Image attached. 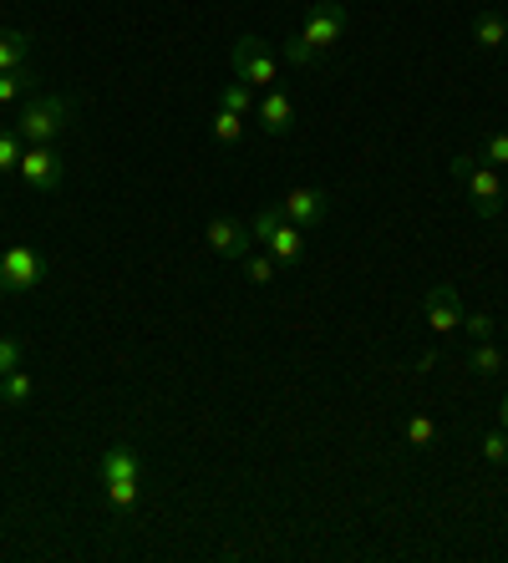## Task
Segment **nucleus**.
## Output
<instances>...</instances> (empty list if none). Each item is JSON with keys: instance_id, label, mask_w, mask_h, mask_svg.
<instances>
[{"instance_id": "1", "label": "nucleus", "mask_w": 508, "mask_h": 563, "mask_svg": "<svg viewBox=\"0 0 508 563\" xmlns=\"http://www.w3.org/2000/svg\"><path fill=\"white\" fill-rule=\"evenodd\" d=\"M346 31V5L341 0H316L306 11V26L285 41V62L290 66H316L325 46H335Z\"/></svg>"}, {"instance_id": "2", "label": "nucleus", "mask_w": 508, "mask_h": 563, "mask_svg": "<svg viewBox=\"0 0 508 563\" xmlns=\"http://www.w3.org/2000/svg\"><path fill=\"white\" fill-rule=\"evenodd\" d=\"M448 173H453V184H463V194H468L478 219H488V223L504 219L508 188H504V178H498V168H488L478 153H457L453 163H448Z\"/></svg>"}, {"instance_id": "3", "label": "nucleus", "mask_w": 508, "mask_h": 563, "mask_svg": "<svg viewBox=\"0 0 508 563\" xmlns=\"http://www.w3.org/2000/svg\"><path fill=\"white\" fill-rule=\"evenodd\" d=\"M71 122H77V97L67 92H31L15 112V132L26 143H56Z\"/></svg>"}, {"instance_id": "4", "label": "nucleus", "mask_w": 508, "mask_h": 563, "mask_svg": "<svg viewBox=\"0 0 508 563\" xmlns=\"http://www.w3.org/2000/svg\"><path fill=\"white\" fill-rule=\"evenodd\" d=\"M250 234H254V244H265V254L280 264V269H295V264L306 260V239H300V229H295V223L285 219L280 209L254 213Z\"/></svg>"}, {"instance_id": "5", "label": "nucleus", "mask_w": 508, "mask_h": 563, "mask_svg": "<svg viewBox=\"0 0 508 563\" xmlns=\"http://www.w3.org/2000/svg\"><path fill=\"white\" fill-rule=\"evenodd\" d=\"M229 66H234V77L254 92H269V87H280V62L269 56V46L259 36H240L229 46Z\"/></svg>"}, {"instance_id": "6", "label": "nucleus", "mask_w": 508, "mask_h": 563, "mask_svg": "<svg viewBox=\"0 0 508 563\" xmlns=\"http://www.w3.org/2000/svg\"><path fill=\"white\" fill-rule=\"evenodd\" d=\"M41 279H46V260H41V250H31V244H11V250L0 254V295L21 300V295H31Z\"/></svg>"}, {"instance_id": "7", "label": "nucleus", "mask_w": 508, "mask_h": 563, "mask_svg": "<svg viewBox=\"0 0 508 563\" xmlns=\"http://www.w3.org/2000/svg\"><path fill=\"white\" fill-rule=\"evenodd\" d=\"M21 184L31 188V194H56L62 188V178H67V163H62V153H56L52 143H26V157H21Z\"/></svg>"}, {"instance_id": "8", "label": "nucleus", "mask_w": 508, "mask_h": 563, "mask_svg": "<svg viewBox=\"0 0 508 563\" xmlns=\"http://www.w3.org/2000/svg\"><path fill=\"white\" fill-rule=\"evenodd\" d=\"M280 213L295 229H321V223L331 219V194H325V188H290Z\"/></svg>"}, {"instance_id": "9", "label": "nucleus", "mask_w": 508, "mask_h": 563, "mask_svg": "<svg viewBox=\"0 0 508 563\" xmlns=\"http://www.w3.org/2000/svg\"><path fill=\"white\" fill-rule=\"evenodd\" d=\"M422 314H428L432 335H453V330H463V300H457L453 285H432L428 295H422Z\"/></svg>"}, {"instance_id": "10", "label": "nucleus", "mask_w": 508, "mask_h": 563, "mask_svg": "<svg viewBox=\"0 0 508 563\" xmlns=\"http://www.w3.org/2000/svg\"><path fill=\"white\" fill-rule=\"evenodd\" d=\"M203 239H209V250H214V254H224V260H244V254L254 250L250 223L229 219V213H219V219H209V229H203Z\"/></svg>"}, {"instance_id": "11", "label": "nucleus", "mask_w": 508, "mask_h": 563, "mask_svg": "<svg viewBox=\"0 0 508 563\" xmlns=\"http://www.w3.org/2000/svg\"><path fill=\"white\" fill-rule=\"evenodd\" d=\"M254 122H259L269 137H285V132L295 128V97L285 92V87H269V92H259V102H254Z\"/></svg>"}, {"instance_id": "12", "label": "nucleus", "mask_w": 508, "mask_h": 563, "mask_svg": "<svg viewBox=\"0 0 508 563\" xmlns=\"http://www.w3.org/2000/svg\"><path fill=\"white\" fill-rule=\"evenodd\" d=\"M97 483H118V477H143V457H137V446L128 442H112L102 457H97Z\"/></svg>"}, {"instance_id": "13", "label": "nucleus", "mask_w": 508, "mask_h": 563, "mask_svg": "<svg viewBox=\"0 0 508 563\" xmlns=\"http://www.w3.org/2000/svg\"><path fill=\"white\" fill-rule=\"evenodd\" d=\"M468 31L483 52H508V15L504 11H478Z\"/></svg>"}, {"instance_id": "14", "label": "nucleus", "mask_w": 508, "mask_h": 563, "mask_svg": "<svg viewBox=\"0 0 508 563\" xmlns=\"http://www.w3.org/2000/svg\"><path fill=\"white\" fill-rule=\"evenodd\" d=\"M463 366H468L473 376L494 380V376H504V371H508V355L498 351L494 341H473V345H468V355H463Z\"/></svg>"}, {"instance_id": "15", "label": "nucleus", "mask_w": 508, "mask_h": 563, "mask_svg": "<svg viewBox=\"0 0 508 563\" xmlns=\"http://www.w3.org/2000/svg\"><path fill=\"white\" fill-rule=\"evenodd\" d=\"M31 31L21 26H0V71H15V66H26L31 62Z\"/></svg>"}, {"instance_id": "16", "label": "nucleus", "mask_w": 508, "mask_h": 563, "mask_svg": "<svg viewBox=\"0 0 508 563\" xmlns=\"http://www.w3.org/2000/svg\"><path fill=\"white\" fill-rule=\"evenodd\" d=\"M31 396H36V380H31L21 366L0 376V407H26Z\"/></svg>"}, {"instance_id": "17", "label": "nucleus", "mask_w": 508, "mask_h": 563, "mask_svg": "<svg viewBox=\"0 0 508 563\" xmlns=\"http://www.w3.org/2000/svg\"><path fill=\"white\" fill-rule=\"evenodd\" d=\"M36 71L31 66H15V71H0V107L5 102H21V97H31L36 92Z\"/></svg>"}, {"instance_id": "18", "label": "nucleus", "mask_w": 508, "mask_h": 563, "mask_svg": "<svg viewBox=\"0 0 508 563\" xmlns=\"http://www.w3.org/2000/svg\"><path fill=\"white\" fill-rule=\"evenodd\" d=\"M219 107H229V112H240V118H254V87H244L240 77L224 81V87H219Z\"/></svg>"}, {"instance_id": "19", "label": "nucleus", "mask_w": 508, "mask_h": 563, "mask_svg": "<svg viewBox=\"0 0 508 563\" xmlns=\"http://www.w3.org/2000/svg\"><path fill=\"white\" fill-rule=\"evenodd\" d=\"M108 487V503L118 512H133L137 498H143V477H118V483H102Z\"/></svg>"}, {"instance_id": "20", "label": "nucleus", "mask_w": 508, "mask_h": 563, "mask_svg": "<svg viewBox=\"0 0 508 563\" xmlns=\"http://www.w3.org/2000/svg\"><path fill=\"white\" fill-rule=\"evenodd\" d=\"M240 264H244V279H250V285H275V275H280V264L269 260L265 250H250Z\"/></svg>"}, {"instance_id": "21", "label": "nucleus", "mask_w": 508, "mask_h": 563, "mask_svg": "<svg viewBox=\"0 0 508 563\" xmlns=\"http://www.w3.org/2000/svg\"><path fill=\"white\" fill-rule=\"evenodd\" d=\"M240 137H244V118L240 112H229V107H219L214 112V143L219 147H240Z\"/></svg>"}, {"instance_id": "22", "label": "nucleus", "mask_w": 508, "mask_h": 563, "mask_svg": "<svg viewBox=\"0 0 508 563\" xmlns=\"http://www.w3.org/2000/svg\"><path fill=\"white\" fill-rule=\"evenodd\" d=\"M401 432H407V442L417 446V452H428V446H438V421L432 417H422V411H417V417H407V427H401Z\"/></svg>"}, {"instance_id": "23", "label": "nucleus", "mask_w": 508, "mask_h": 563, "mask_svg": "<svg viewBox=\"0 0 508 563\" xmlns=\"http://www.w3.org/2000/svg\"><path fill=\"white\" fill-rule=\"evenodd\" d=\"M21 157H26V137L21 132H0V173H15L21 168Z\"/></svg>"}, {"instance_id": "24", "label": "nucleus", "mask_w": 508, "mask_h": 563, "mask_svg": "<svg viewBox=\"0 0 508 563\" xmlns=\"http://www.w3.org/2000/svg\"><path fill=\"white\" fill-rule=\"evenodd\" d=\"M478 452H483V462H494V467H508V432H504V427L483 432V437H478Z\"/></svg>"}, {"instance_id": "25", "label": "nucleus", "mask_w": 508, "mask_h": 563, "mask_svg": "<svg viewBox=\"0 0 508 563\" xmlns=\"http://www.w3.org/2000/svg\"><path fill=\"white\" fill-rule=\"evenodd\" d=\"M478 157L488 168H508V132H488L478 143Z\"/></svg>"}, {"instance_id": "26", "label": "nucleus", "mask_w": 508, "mask_h": 563, "mask_svg": "<svg viewBox=\"0 0 508 563\" xmlns=\"http://www.w3.org/2000/svg\"><path fill=\"white\" fill-rule=\"evenodd\" d=\"M21 361H26V345L15 341V335H0V376H5V371H15Z\"/></svg>"}, {"instance_id": "27", "label": "nucleus", "mask_w": 508, "mask_h": 563, "mask_svg": "<svg viewBox=\"0 0 508 563\" xmlns=\"http://www.w3.org/2000/svg\"><path fill=\"white\" fill-rule=\"evenodd\" d=\"M463 330H468L473 341H494V320L483 310H473V314H463Z\"/></svg>"}, {"instance_id": "28", "label": "nucleus", "mask_w": 508, "mask_h": 563, "mask_svg": "<svg viewBox=\"0 0 508 563\" xmlns=\"http://www.w3.org/2000/svg\"><path fill=\"white\" fill-rule=\"evenodd\" d=\"M498 427H504V432H508V396H504V401H498Z\"/></svg>"}]
</instances>
